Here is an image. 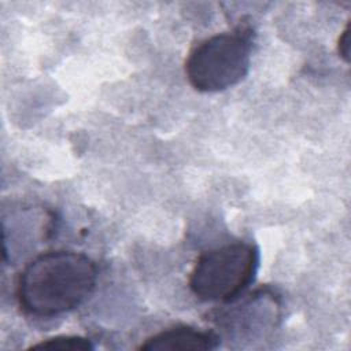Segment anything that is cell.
<instances>
[{
  "label": "cell",
  "instance_id": "cell-1",
  "mask_svg": "<svg viewBox=\"0 0 351 351\" xmlns=\"http://www.w3.org/2000/svg\"><path fill=\"white\" fill-rule=\"evenodd\" d=\"M97 267L82 252L55 250L37 255L21 271L16 298L30 315L48 318L78 307L95 289Z\"/></svg>",
  "mask_w": 351,
  "mask_h": 351
},
{
  "label": "cell",
  "instance_id": "cell-2",
  "mask_svg": "<svg viewBox=\"0 0 351 351\" xmlns=\"http://www.w3.org/2000/svg\"><path fill=\"white\" fill-rule=\"evenodd\" d=\"M259 266V250L237 241L203 252L195 262L189 288L204 302H232L254 281Z\"/></svg>",
  "mask_w": 351,
  "mask_h": 351
},
{
  "label": "cell",
  "instance_id": "cell-6",
  "mask_svg": "<svg viewBox=\"0 0 351 351\" xmlns=\"http://www.w3.org/2000/svg\"><path fill=\"white\" fill-rule=\"evenodd\" d=\"M337 52L339 56L344 60V62H350V53H351V23L350 21L347 22L346 27L343 29L339 41H337Z\"/></svg>",
  "mask_w": 351,
  "mask_h": 351
},
{
  "label": "cell",
  "instance_id": "cell-3",
  "mask_svg": "<svg viewBox=\"0 0 351 351\" xmlns=\"http://www.w3.org/2000/svg\"><path fill=\"white\" fill-rule=\"evenodd\" d=\"M251 64V41L245 33L225 32L199 41L185 60L189 84L199 92H221L239 84Z\"/></svg>",
  "mask_w": 351,
  "mask_h": 351
},
{
  "label": "cell",
  "instance_id": "cell-4",
  "mask_svg": "<svg viewBox=\"0 0 351 351\" xmlns=\"http://www.w3.org/2000/svg\"><path fill=\"white\" fill-rule=\"evenodd\" d=\"M218 346V337L211 332L192 326H174L148 337L140 350L144 351H206Z\"/></svg>",
  "mask_w": 351,
  "mask_h": 351
},
{
  "label": "cell",
  "instance_id": "cell-5",
  "mask_svg": "<svg viewBox=\"0 0 351 351\" xmlns=\"http://www.w3.org/2000/svg\"><path fill=\"white\" fill-rule=\"evenodd\" d=\"M32 350H51V351H89L93 350V344L89 339L82 336H55L43 340L30 347Z\"/></svg>",
  "mask_w": 351,
  "mask_h": 351
}]
</instances>
